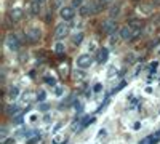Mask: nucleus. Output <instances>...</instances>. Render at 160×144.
Listing matches in <instances>:
<instances>
[{"label":"nucleus","instance_id":"nucleus-1","mask_svg":"<svg viewBox=\"0 0 160 144\" xmlns=\"http://www.w3.org/2000/svg\"><path fill=\"white\" fill-rule=\"evenodd\" d=\"M139 29H133L130 26H123L122 29H120V37L123 38V40H135V38L139 35Z\"/></svg>","mask_w":160,"mask_h":144},{"label":"nucleus","instance_id":"nucleus-2","mask_svg":"<svg viewBox=\"0 0 160 144\" xmlns=\"http://www.w3.org/2000/svg\"><path fill=\"white\" fill-rule=\"evenodd\" d=\"M40 37H42V32H40V29H37V27H32V29H29L28 32H26V38H28L29 43L38 42Z\"/></svg>","mask_w":160,"mask_h":144},{"label":"nucleus","instance_id":"nucleus-3","mask_svg":"<svg viewBox=\"0 0 160 144\" xmlns=\"http://www.w3.org/2000/svg\"><path fill=\"white\" fill-rule=\"evenodd\" d=\"M5 43H7V47H8L11 51H18V50H19V40H18V37H16L15 34H10V35L7 37Z\"/></svg>","mask_w":160,"mask_h":144},{"label":"nucleus","instance_id":"nucleus-4","mask_svg":"<svg viewBox=\"0 0 160 144\" xmlns=\"http://www.w3.org/2000/svg\"><path fill=\"white\" fill-rule=\"evenodd\" d=\"M102 32L104 34H108V35H112L114 32H115V29H117V24H115V21H112V19H106L104 22H102Z\"/></svg>","mask_w":160,"mask_h":144},{"label":"nucleus","instance_id":"nucleus-5","mask_svg":"<svg viewBox=\"0 0 160 144\" xmlns=\"http://www.w3.org/2000/svg\"><path fill=\"white\" fill-rule=\"evenodd\" d=\"M68 34H69V26L68 24L56 26V29H55V38H56V40H61V38H64Z\"/></svg>","mask_w":160,"mask_h":144},{"label":"nucleus","instance_id":"nucleus-6","mask_svg":"<svg viewBox=\"0 0 160 144\" xmlns=\"http://www.w3.org/2000/svg\"><path fill=\"white\" fill-rule=\"evenodd\" d=\"M77 66H78L80 69L90 67V66H91V56H90V55H80V56L77 58Z\"/></svg>","mask_w":160,"mask_h":144},{"label":"nucleus","instance_id":"nucleus-7","mask_svg":"<svg viewBox=\"0 0 160 144\" xmlns=\"http://www.w3.org/2000/svg\"><path fill=\"white\" fill-rule=\"evenodd\" d=\"M99 8H96L95 3H87V5H82L80 8V13H82L83 16H88V15H93V13H96Z\"/></svg>","mask_w":160,"mask_h":144},{"label":"nucleus","instance_id":"nucleus-8","mask_svg":"<svg viewBox=\"0 0 160 144\" xmlns=\"http://www.w3.org/2000/svg\"><path fill=\"white\" fill-rule=\"evenodd\" d=\"M75 15V11H74V7H62L61 8V18L66 19V21H69L72 19Z\"/></svg>","mask_w":160,"mask_h":144},{"label":"nucleus","instance_id":"nucleus-9","mask_svg":"<svg viewBox=\"0 0 160 144\" xmlns=\"http://www.w3.org/2000/svg\"><path fill=\"white\" fill-rule=\"evenodd\" d=\"M43 2L45 0H32V3H31V13L32 15L40 13V10H42V7H43Z\"/></svg>","mask_w":160,"mask_h":144},{"label":"nucleus","instance_id":"nucleus-10","mask_svg":"<svg viewBox=\"0 0 160 144\" xmlns=\"http://www.w3.org/2000/svg\"><path fill=\"white\" fill-rule=\"evenodd\" d=\"M10 16H11L13 22H15V21H19V19L22 18V10H21L19 7H15V8H11V11H10Z\"/></svg>","mask_w":160,"mask_h":144},{"label":"nucleus","instance_id":"nucleus-11","mask_svg":"<svg viewBox=\"0 0 160 144\" xmlns=\"http://www.w3.org/2000/svg\"><path fill=\"white\" fill-rule=\"evenodd\" d=\"M158 139H160V136H158V135L155 133V135H152V136H148V138H144V139H142V141H141L139 144H155V142H157Z\"/></svg>","mask_w":160,"mask_h":144},{"label":"nucleus","instance_id":"nucleus-12","mask_svg":"<svg viewBox=\"0 0 160 144\" xmlns=\"http://www.w3.org/2000/svg\"><path fill=\"white\" fill-rule=\"evenodd\" d=\"M18 95H19V88H18V87H11V88H10V95H8V96H10L11 99H16V98H18Z\"/></svg>","mask_w":160,"mask_h":144},{"label":"nucleus","instance_id":"nucleus-13","mask_svg":"<svg viewBox=\"0 0 160 144\" xmlns=\"http://www.w3.org/2000/svg\"><path fill=\"white\" fill-rule=\"evenodd\" d=\"M98 61L99 62H106V61H108V48H102L99 51V59Z\"/></svg>","mask_w":160,"mask_h":144},{"label":"nucleus","instance_id":"nucleus-14","mask_svg":"<svg viewBox=\"0 0 160 144\" xmlns=\"http://www.w3.org/2000/svg\"><path fill=\"white\" fill-rule=\"evenodd\" d=\"M18 106H8L7 107V114L8 115H13V117H15V115H18Z\"/></svg>","mask_w":160,"mask_h":144},{"label":"nucleus","instance_id":"nucleus-15","mask_svg":"<svg viewBox=\"0 0 160 144\" xmlns=\"http://www.w3.org/2000/svg\"><path fill=\"white\" fill-rule=\"evenodd\" d=\"M82 38H83L82 34H77V35L72 37V42H74V43H80V42H82Z\"/></svg>","mask_w":160,"mask_h":144},{"label":"nucleus","instance_id":"nucleus-16","mask_svg":"<svg viewBox=\"0 0 160 144\" xmlns=\"http://www.w3.org/2000/svg\"><path fill=\"white\" fill-rule=\"evenodd\" d=\"M118 13H120V8H118V5H115V7L111 10V16H117Z\"/></svg>","mask_w":160,"mask_h":144},{"label":"nucleus","instance_id":"nucleus-17","mask_svg":"<svg viewBox=\"0 0 160 144\" xmlns=\"http://www.w3.org/2000/svg\"><path fill=\"white\" fill-rule=\"evenodd\" d=\"M55 51H56V53H64V45L62 43H58L55 47Z\"/></svg>","mask_w":160,"mask_h":144},{"label":"nucleus","instance_id":"nucleus-18","mask_svg":"<svg viewBox=\"0 0 160 144\" xmlns=\"http://www.w3.org/2000/svg\"><path fill=\"white\" fill-rule=\"evenodd\" d=\"M38 141H40V136H35L34 139H29V141H28V144H37Z\"/></svg>","mask_w":160,"mask_h":144},{"label":"nucleus","instance_id":"nucleus-19","mask_svg":"<svg viewBox=\"0 0 160 144\" xmlns=\"http://www.w3.org/2000/svg\"><path fill=\"white\" fill-rule=\"evenodd\" d=\"M38 101H45V91H40L38 93Z\"/></svg>","mask_w":160,"mask_h":144},{"label":"nucleus","instance_id":"nucleus-20","mask_svg":"<svg viewBox=\"0 0 160 144\" xmlns=\"http://www.w3.org/2000/svg\"><path fill=\"white\" fill-rule=\"evenodd\" d=\"M74 5H77V7H80V5H82V0H74Z\"/></svg>","mask_w":160,"mask_h":144},{"label":"nucleus","instance_id":"nucleus-21","mask_svg":"<svg viewBox=\"0 0 160 144\" xmlns=\"http://www.w3.org/2000/svg\"><path fill=\"white\" fill-rule=\"evenodd\" d=\"M99 90H101V85H99V83H96V87H95V91H96V93H98Z\"/></svg>","mask_w":160,"mask_h":144},{"label":"nucleus","instance_id":"nucleus-22","mask_svg":"<svg viewBox=\"0 0 160 144\" xmlns=\"http://www.w3.org/2000/svg\"><path fill=\"white\" fill-rule=\"evenodd\" d=\"M101 2H102V3H104V2H106V0H101Z\"/></svg>","mask_w":160,"mask_h":144}]
</instances>
